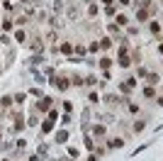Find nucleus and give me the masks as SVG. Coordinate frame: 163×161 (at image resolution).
<instances>
[{"label": "nucleus", "mask_w": 163, "mask_h": 161, "mask_svg": "<svg viewBox=\"0 0 163 161\" xmlns=\"http://www.w3.org/2000/svg\"><path fill=\"white\" fill-rule=\"evenodd\" d=\"M161 51H163V46H161Z\"/></svg>", "instance_id": "7ed1b4c3"}, {"label": "nucleus", "mask_w": 163, "mask_h": 161, "mask_svg": "<svg viewBox=\"0 0 163 161\" xmlns=\"http://www.w3.org/2000/svg\"><path fill=\"white\" fill-rule=\"evenodd\" d=\"M49 105H51V98H44V100L39 103V110H49Z\"/></svg>", "instance_id": "f257e3e1"}, {"label": "nucleus", "mask_w": 163, "mask_h": 161, "mask_svg": "<svg viewBox=\"0 0 163 161\" xmlns=\"http://www.w3.org/2000/svg\"><path fill=\"white\" fill-rule=\"evenodd\" d=\"M56 139H59V142H66V139H68V132H59Z\"/></svg>", "instance_id": "f03ea898"}]
</instances>
